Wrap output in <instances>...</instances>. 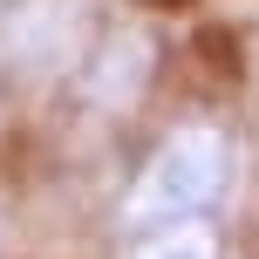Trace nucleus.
<instances>
[{
	"mask_svg": "<svg viewBox=\"0 0 259 259\" xmlns=\"http://www.w3.org/2000/svg\"><path fill=\"white\" fill-rule=\"evenodd\" d=\"M232 137L219 123H178L157 137V150L143 157L137 184L123 198V232H157V225H184V219H211L219 198L232 191Z\"/></svg>",
	"mask_w": 259,
	"mask_h": 259,
	"instance_id": "obj_1",
	"label": "nucleus"
},
{
	"mask_svg": "<svg viewBox=\"0 0 259 259\" xmlns=\"http://www.w3.org/2000/svg\"><path fill=\"white\" fill-rule=\"evenodd\" d=\"M123 259H219V232H211V219L157 225V232H123Z\"/></svg>",
	"mask_w": 259,
	"mask_h": 259,
	"instance_id": "obj_2",
	"label": "nucleus"
}]
</instances>
